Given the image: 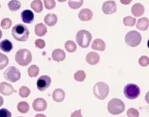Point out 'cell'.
<instances>
[{
    "label": "cell",
    "instance_id": "cell-1",
    "mask_svg": "<svg viewBox=\"0 0 149 117\" xmlns=\"http://www.w3.org/2000/svg\"><path fill=\"white\" fill-rule=\"evenodd\" d=\"M29 30L26 26L22 24H16L13 26L12 30V35L16 40L19 41H26L29 37Z\"/></svg>",
    "mask_w": 149,
    "mask_h": 117
},
{
    "label": "cell",
    "instance_id": "cell-2",
    "mask_svg": "<svg viewBox=\"0 0 149 117\" xmlns=\"http://www.w3.org/2000/svg\"><path fill=\"white\" fill-rule=\"evenodd\" d=\"M16 62L21 66H26L32 61V54L27 49L19 50L15 56Z\"/></svg>",
    "mask_w": 149,
    "mask_h": 117
},
{
    "label": "cell",
    "instance_id": "cell-3",
    "mask_svg": "<svg viewBox=\"0 0 149 117\" xmlns=\"http://www.w3.org/2000/svg\"><path fill=\"white\" fill-rule=\"evenodd\" d=\"M109 86L106 83L102 82H97L93 87V93L94 96L100 100L105 99L109 95Z\"/></svg>",
    "mask_w": 149,
    "mask_h": 117
},
{
    "label": "cell",
    "instance_id": "cell-4",
    "mask_svg": "<svg viewBox=\"0 0 149 117\" xmlns=\"http://www.w3.org/2000/svg\"><path fill=\"white\" fill-rule=\"evenodd\" d=\"M108 111L109 113L113 115L120 114L125 109V105L119 98H113L108 102V106H107Z\"/></svg>",
    "mask_w": 149,
    "mask_h": 117
},
{
    "label": "cell",
    "instance_id": "cell-5",
    "mask_svg": "<svg viewBox=\"0 0 149 117\" xmlns=\"http://www.w3.org/2000/svg\"><path fill=\"white\" fill-rule=\"evenodd\" d=\"M92 40V34L86 30H79L76 34L77 44L82 48H86L89 46Z\"/></svg>",
    "mask_w": 149,
    "mask_h": 117
},
{
    "label": "cell",
    "instance_id": "cell-6",
    "mask_svg": "<svg viewBox=\"0 0 149 117\" xmlns=\"http://www.w3.org/2000/svg\"><path fill=\"white\" fill-rule=\"evenodd\" d=\"M125 41L128 46L132 47H137L141 41V35L137 31L131 30L127 33L125 37Z\"/></svg>",
    "mask_w": 149,
    "mask_h": 117
},
{
    "label": "cell",
    "instance_id": "cell-7",
    "mask_svg": "<svg viewBox=\"0 0 149 117\" xmlns=\"http://www.w3.org/2000/svg\"><path fill=\"white\" fill-rule=\"evenodd\" d=\"M141 91L139 87L134 84H127L123 89V94L128 99H135L139 97Z\"/></svg>",
    "mask_w": 149,
    "mask_h": 117
},
{
    "label": "cell",
    "instance_id": "cell-8",
    "mask_svg": "<svg viewBox=\"0 0 149 117\" xmlns=\"http://www.w3.org/2000/svg\"><path fill=\"white\" fill-rule=\"evenodd\" d=\"M4 78L7 81L11 82H16L20 79V71L14 66H10L4 72Z\"/></svg>",
    "mask_w": 149,
    "mask_h": 117
},
{
    "label": "cell",
    "instance_id": "cell-9",
    "mask_svg": "<svg viewBox=\"0 0 149 117\" xmlns=\"http://www.w3.org/2000/svg\"><path fill=\"white\" fill-rule=\"evenodd\" d=\"M51 83V78L47 75H42L37 82V87L39 91H45Z\"/></svg>",
    "mask_w": 149,
    "mask_h": 117
},
{
    "label": "cell",
    "instance_id": "cell-10",
    "mask_svg": "<svg viewBox=\"0 0 149 117\" xmlns=\"http://www.w3.org/2000/svg\"><path fill=\"white\" fill-rule=\"evenodd\" d=\"M102 11L105 14L109 15L113 14L114 12H116V3L112 0L107 1L103 3L102 5Z\"/></svg>",
    "mask_w": 149,
    "mask_h": 117
},
{
    "label": "cell",
    "instance_id": "cell-11",
    "mask_svg": "<svg viewBox=\"0 0 149 117\" xmlns=\"http://www.w3.org/2000/svg\"><path fill=\"white\" fill-rule=\"evenodd\" d=\"M47 106V102L42 98H36L33 102V108L35 111L37 112H42L46 110Z\"/></svg>",
    "mask_w": 149,
    "mask_h": 117
},
{
    "label": "cell",
    "instance_id": "cell-12",
    "mask_svg": "<svg viewBox=\"0 0 149 117\" xmlns=\"http://www.w3.org/2000/svg\"><path fill=\"white\" fill-rule=\"evenodd\" d=\"M14 92H16V90L11 84L7 82L0 83V93L4 96H10Z\"/></svg>",
    "mask_w": 149,
    "mask_h": 117
},
{
    "label": "cell",
    "instance_id": "cell-13",
    "mask_svg": "<svg viewBox=\"0 0 149 117\" xmlns=\"http://www.w3.org/2000/svg\"><path fill=\"white\" fill-rule=\"evenodd\" d=\"M21 18L23 23L25 24H31L34 19V15L31 10H23L21 13Z\"/></svg>",
    "mask_w": 149,
    "mask_h": 117
},
{
    "label": "cell",
    "instance_id": "cell-14",
    "mask_svg": "<svg viewBox=\"0 0 149 117\" xmlns=\"http://www.w3.org/2000/svg\"><path fill=\"white\" fill-rule=\"evenodd\" d=\"M86 62L91 65H95L97 64L98 62L100 61V55L95 53V52H89L86 57Z\"/></svg>",
    "mask_w": 149,
    "mask_h": 117
},
{
    "label": "cell",
    "instance_id": "cell-15",
    "mask_svg": "<svg viewBox=\"0 0 149 117\" xmlns=\"http://www.w3.org/2000/svg\"><path fill=\"white\" fill-rule=\"evenodd\" d=\"M79 17L81 21H89L93 17V12L88 9H83L79 12Z\"/></svg>",
    "mask_w": 149,
    "mask_h": 117
},
{
    "label": "cell",
    "instance_id": "cell-16",
    "mask_svg": "<svg viewBox=\"0 0 149 117\" xmlns=\"http://www.w3.org/2000/svg\"><path fill=\"white\" fill-rule=\"evenodd\" d=\"M131 12L134 17H141L144 12V6L141 3H136L131 8Z\"/></svg>",
    "mask_w": 149,
    "mask_h": 117
},
{
    "label": "cell",
    "instance_id": "cell-17",
    "mask_svg": "<svg viewBox=\"0 0 149 117\" xmlns=\"http://www.w3.org/2000/svg\"><path fill=\"white\" fill-rule=\"evenodd\" d=\"M52 58L54 61L57 62H60L65 60V53L64 51L61 49H56L52 52Z\"/></svg>",
    "mask_w": 149,
    "mask_h": 117
},
{
    "label": "cell",
    "instance_id": "cell-18",
    "mask_svg": "<svg viewBox=\"0 0 149 117\" xmlns=\"http://www.w3.org/2000/svg\"><path fill=\"white\" fill-rule=\"evenodd\" d=\"M65 91H63L62 89H58L54 91L52 98H53L54 101H55L57 102H62L65 99Z\"/></svg>",
    "mask_w": 149,
    "mask_h": 117
},
{
    "label": "cell",
    "instance_id": "cell-19",
    "mask_svg": "<svg viewBox=\"0 0 149 117\" xmlns=\"http://www.w3.org/2000/svg\"><path fill=\"white\" fill-rule=\"evenodd\" d=\"M92 48L93 50L103 51L106 49V44H105L104 41L101 39H95L92 44Z\"/></svg>",
    "mask_w": 149,
    "mask_h": 117
},
{
    "label": "cell",
    "instance_id": "cell-20",
    "mask_svg": "<svg viewBox=\"0 0 149 117\" xmlns=\"http://www.w3.org/2000/svg\"><path fill=\"white\" fill-rule=\"evenodd\" d=\"M149 21L148 19L146 17H143L141 19H138V21L137 23V28L140 30H146L148 28Z\"/></svg>",
    "mask_w": 149,
    "mask_h": 117
},
{
    "label": "cell",
    "instance_id": "cell-21",
    "mask_svg": "<svg viewBox=\"0 0 149 117\" xmlns=\"http://www.w3.org/2000/svg\"><path fill=\"white\" fill-rule=\"evenodd\" d=\"M57 22H58V17L53 13L47 14L44 17V23L49 26H53L54 25H55Z\"/></svg>",
    "mask_w": 149,
    "mask_h": 117
},
{
    "label": "cell",
    "instance_id": "cell-22",
    "mask_svg": "<svg viewBox=\"0 0 149 117\" xmlns=\"http://www.w3.org/2000/svg\"><path fill=\"white\" fill-rule=\"evenodd\" d=\"M13 49V44L9 40H4L0 42V50L6 53H9Z\"/></svg>",
    "mask_w": 149,
    "mask_h": 117
},
{
    "label": "cell",
    "instance_id": "cell-23",
    "mask_svg": "<svg viewBox=\"0 0 149 117\" xmlns=\"http://www.w3.org/2000/svg\"><path fill=\"white\" fill-rule=\"evenodd\" d=\"M47 31V27L43 24H38L35 26V33H36V35L39 36V37L45 35Z\"/></svg>",
    "mask_w": 149,
    "mask_h": 117
},
{
    "label": "cell",
    "instance_id": "cell-24",
    "mask_svg": "<svg viewBox=\"0 0 149 117\" xmlns=\"http://www.w3.org/2000/svg\"><path fill=\"white\" fill-rule=\"evenodd\" d=\"M30 7L33 11H35L37 13H39L43 10V5H42V2L40 0H33L31 4H30Z\"/></svg>",
    "mask_w": 149,
    "mask_h": 117
},
{
    "label": "cell",
    "instance_id": "cell-25",
    "mask_svg": "<svg viewBox=\"0 0 149 117\" xmlns=\"http://www.w3.org/2000/svg\"><path fill=\"white\" fill-rule=\"evenodd\" d=\"M8 6L10 11L14 12V11H17L19 10L21 7V3L18 0H11L9 3H8Z\"/></svg>",
    "mask_w": 149,
    "mask_h": 117
},
{
    "label": "cell",
    "instance_id": "cell-26",
    "mask_svg": "<svg viewBox=\"0 0 149 117\" xmlns=\"http://www.w3.org/2000/svg\"><path fill=\"white\" fill-rule=\"evenodd\" d=\"M17 109L21 113H26L30 109V106L26 102H20L17 104Z\"/></svg>",
    "mask_w": 149,
    "mask_h": 117
},
{
    "label": "cell",
    "instance_id": "cell-27",
    "mask_svg": "<svg viewBox=\"0 0 149 117\" xmlns=\"http://www.w3.org/2000/svg\"><path fill=\"white\" fill-rule=\"evenodd\" d=\"M40 68L37 65H31L28 68V75L31 78L37 77L39 74Z\"/></svg>",
    "mask_w": 149,
    "mask_h": 117
},
{
    "label": "cell",
    "instance_id": "cell-28",
    "mask_svg": "<svg viewBox=\"0 0 149 117\" xmlns=\"http://www.w3.org/2000/svg\"><path fill=\"white\" fill-rule=\"evenodd\" d=\"M83 4V0H68V6L72 9L77 10Z\"/></svg>",
    "mask_w": 149,
    "mask_h": 117
},
{
    "label": "cell",
    "instance_id": "cell-29",
    "mask_svg": "<svg viewBox=\"0 0 149 117\" xmlns=\"http://www.w3.org/2000/svg\"><path fill=\"white\" fill-rule=\"evenodd\" d=\"M65 49L67 50L68 52H70V53L74 52L77 49L76 44H75L74 41H72V40H68L67 42L65 43Z\"/></svg>",
    "mask_w": 149,
    "mask_h": 117
},
{
    "label": "cell",
    "instance_id": "cell-30",
    "mask_svg": "<svg viewBox=\"0 0 149 117\" xmlns=\"http://www.w3.org/2000/svg\"><path fill=\"white\" fill-rule=\"evenodd\" d=\"M86 75L85 71L82 70L78 71L74 73V80H76L77 82H83L84 80L86 79Z\"/></svg>",
    "mask_w": 149,
    "mask_h": 117
},
{
    "label": "cell",
    "instance_id": "cell-31",
    "mask_svg": "<svg viewBox=\"0 0 149 117\" xmlns=\"http://www.w3.org/2000/svg\"><path fill=\"white\" fill-rule=\"evenodd\" d=\"M9 64V58L8 57L6 56L5 54L0 53V70L6 67V65Z\"/></svg>",
    "mask_w": 149,
    "mask_h": 117
},
{
    "label": "cell",
    "instance_id": "cell-32",
    "mask_svg": "<svg viewBox=\"0 0 149 117\" xmlns=\"http://www.w3.org/2000/svg\"><path fill=\"white\" fill-rule=\"evenodd\" d=\"M30 90L26 86H22L19 90V95L22 98H26L30 96Z\"/></svg>",
    "mask_w": 149,
    "mask_h": 117
},
{
    "label": "cell",
    "instance_id": "cell-33",
    "mask_svg": "<svg viewBox=\"0 0 149 117\" xmlns=\"http://www.w3.org/2000/svg\"><path fill=\"white\" fill-rule=\"evenodd\" d=\"M123 24L125 26H134L136 23V19L131 17H126L123 19Z\"/></svg>",
    "mask_w": 149,
    "mask_h": 117
},
{
    "label": "cell",
    "instance_id": "cell-34",
    "mask_svg": "<svg viewBox=\"0 0 149 117\" xmlns=\"http://www.w3.org/2000/svg\"><path fill=\"white\" fill-rule=\"evenodd\" d=\"M12 25L11 19L9 18H4L1 22V26L2 29L4 30H7V29L10 28V26Z\"/></svg>",
    "mask_w": 149,
    "mask_h": 117
},
{
    "label": "cell",
    "instance_id": "cell-35",
    "mask_svg": "<svg viewBox=\"0 0 149 117\" xmlns=\"http://www.w3.org/2000/svg\"><path fill=\"white\" fill-rule=\"evenodd\" d=\"M44 6L47 10H52L55 7V1L54 0H44Z\"/></svg>",
    "mask_w": 149,
    "mask_h": 117
},
{
    "label": "cell",
    "instance_id": "cell-36",
    "mask_svg": "<svg viewBox=\"0 0 149 117\" xmlns=\"http://www.w3.org/2000/svg\"><path fill=\"white\" fill-rule=\"evenodd\" d=\"M128 117H139V112L134 108H130L127 110Z\"/></svg>",
    "mask_w": 149,
    "mask_h": 117
},
{
    "label": "cell",
    "instance_id": "cell-37",
    "mask_svg": "<svg viewBox=\"0 0 149 117\" xmlns=\"http://www.w3.org/2000/svg\"><path fill=\"white\" fill-rule=\"evenodd\" d=\"M140 65L142 67H146L149 64V58L147 56H142L139 58Z\"/></svg>",
    "mask_w": 149,
    "mask_h": 117
},
{
    "label": "cell",
    "instance_id": "cell-38",
    "mask_svg": "<svg viewBox=\"0 0 149 117\" xmlns=\"http://www.w3.org/2000/svg\"><path fill=\"white\" fill-rule=\"evenodd\" d=\"M0 117H11V112L7 109H0Z\"/></svg>",
    "mask_w": 149,
    "mask_h": 117
},
{
    "label": "cell",
    "instance_id": "cell-39",
    "mask_svg": "<svg viewBox=\"0 0 149 117\" xmlns=\"http://www.w3.org/2000/svg\"><path fill=\"white\" fill-rule=\"evenodd\" d=\"M35 46L40 49H43L45 47V42H44V40H41V39H38L35 41Z\"/></svg>",
    "mask_w": 149,
    "mask_h": 117
},
{
    "label": "cell",
    "instance_id": "cell-40",
    "mask_svg": "<svg viewBox=\"0 0 149 117\" xmlns=\"http://www.w3.org/2000/svg\"><path fill=\"white\" fill-rule=\"evenodd\" d=\"M71 117H82V115H81V111L80 109L77 110V111H74V112H72V115H71Z\"/></svg>",
    "mask_w": 149,
    "mask_h": 117
},
{
    "label": "cell",
    "instance_id": "cell-41",
    "mask_svg": "<svg viewBox=\"0 0 149 117\" xmlns=\"http://www.w3.org/2000/svg\"><path fill=\"white\" fill-rule=\"evenodd\" d=\"M132 2V0H120V3L123 5H128Z\"/></svg>",
    "mask_w": 149,
    "mask_h": 117
},
{
    "label": "cell",
    "instance_id": "cell-42",
    "mask_svg": "<svg viewBox=\"0 0 149 117\" xmlns=\"http://www.w3.org/2000/svg\"><path fill=\"white\" fill-rule=\"evenodd\" d=\"M3 102H4V100H3V98L2 96H0V106H2L3 105Z\"/></svg>",
    "mask_w": 149,
    "mask_h": 117
},
{
    "label": "cell",
    "instance_id": "cell-43",
    "mask_svg": "<svg viewBox=\"0 0 149 117\" xmlns=\"http://www.w3.org/2000/svg\"><path fill=\"white\" fill-rule=\"evenodd\" d=\"M35 117H47V116L44 114H37L36 116H35Z\"/></svg>",
    "mask_w": 149,
    "mask_h": 117
},
{
    "label": "cell",
    "instance_id": "cell-44",
    "mask_svg": "<svg viewBox=\"0 0 149 117\" xmlns=\"http://www.w3.org/2000/svg\"><path fill=\"white\" fill-rule=\"evenodd\" d=\"M2 32L1 31V30H0V39L2 38Z\"/></svg>",
    "mask_w": 149,
    "mask_h": 117
},
{
    "label": "cell",
    "instance_id": "cell-45",
    "mask_svg": "<svg viewBox=\"0 0 149 117\" xmlns=\"http://www.w3.org/2000/svg\"><path fill=\"white\" fill-rule=\"evenodd\" d=\"M58 2H60V3H63V2H65L66 0H58Z\"/></svg>",
    "mask_w": 149,
    "mask_h": 117
},
{
    "label": "cell",
    "instance_id": "cell-46",
    "mask_svg": "<svg viewBox=\"0 0 149 117\" xmlns=\"http://www.w3.org/2000/svg\"><path fill=\"white\" fill-rule=\"evenodd\" d=\"M0 8H1V5H0Z\"/></svg>",
    "mask_w": 149,
    "mask_h": 117
},
{
    "label": "cell",
    "instance_id": "cell-47",
    "mask_svg": "<svg viewBox=\"0 0 149 117\" xmlns=\"http://www.w3.org/2000/svg\"><path fill=\"white\" fill-rule=\"evenodd\" d=\"M19 117H21V116H19Z\"/></svg>",
    "mask_w": 149,
    "mask_h": 117
}]
</instances>
